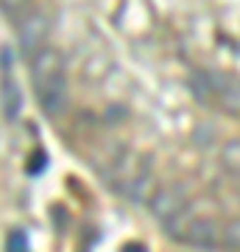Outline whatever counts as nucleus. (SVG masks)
<instances>
[{"mask_svg": "<svg viewBox=\"0 0 240 252\" xmlns=\"http://www.w3.org/2000/svg\"><path fill=\"white\" fill-rule=\"evenodd\" d=\"M31 84H34L36 98L48 115H64V109L70 104V93H67V76H64V62L59 51L39 48L31 56Z\"/></svg>", "mask_w": 240, "mask_h": 252, "instance_id": "1", "label": "nucleus"}, {"mask_svg": "<svg viewBox=\"0 0 240 252\" xmlns=\"http://www.w3.org/2000/svg\"><path fill=\"white\" fill-rule=\"evenodd\" d=\"M190 84L198 101H213L223 112L240 115V79L226 76L221 70H198L193 73Z\"/></svg>", "mask_w": 240, "mask_h": 252, "instance_id": "2", "label": "nucleus"}, {"mask_svg": "<svg viewBox=\"0 0 240 252\" xmlns=\"http://www.w3.org/2000/svg\"><path fill=\"white\" fill-rule=\"evenodd\" d=\"M148 207H151L154 219H160L162 224H165L170 216H176L179 210L187 207V196H185V190H182V185H168V188H160L148 199Z\"/></svg>", "mask_w": 240, "mask_h": 252, "instance_id": "3", "label": "nucleus"}, {"mask_svg": "<svg viewBox=\"0 0 240 252\" xmlns=\"http://www.w3.org/2000/svg\"><path fill=\"white\" fill-rule=\"evenodd\" d=\"M218 241H221L218 224H215L213 219H204V216L190 219L185 235H182V244H190V247H215Z\"/></svg>", "mask_w": 240, "mask_h": 252, "instance_id": "4", "label": "nucleus"}, {"mask_svg": "<svg viewBox=\"0 0 240 252\" xmlns=\"http://www.w3.org/2000/svg\"><path fill=\"white\" fill-rule=\"evenodd\" d=\"M45 36H48V20L42 14H28V17L20 20V45L28 54H36L42 48Z\"/></svg>", "mask_w": 240, "mask_h": 252, "instance_id": "5", "label": "nucleus"}, {"mask_svg": "<svg viewBox=\"0 0 240 252\" xmlns=\"http://www.w3.org/2000/svg\"><path fill=\"white\" fill-rule=\"evenodd\" d=\"M17 112H20V90L9 81V76H6L3 79V115L11 121V118H17Z\"/></svg>", "mask_w": 240, "mask_h": 252, "instance_id": "6", "label": "nucleus"}, {"mask_svg": "<svg viewBox=\"0 0 240 252\" xmlns=\"http://www.w3.org/2000/svg\"><path fill=\"white\" fill-rule=\"evenodd\" d=\"M221 162L232 174H240V140H232L221 149Z\"/></svg>", "mask_w": 240, "mask_h": 252, "instance_id": "7", "label": "nucleus"}, {"mask_svg": "<svg viewBox=\"0 0 240 252\" xmlns=\"http://www.w3.org/2000/svg\"><path fill=\"white\" fill-rule=\"evenodd\" d=\"M221 244H226V247H235V250H240V219H235V221H229V224L223 227V233H221Z\"/></svg>", "mask_w": 240, "mask_h": 252, "instance_id": "8", "label": "nucleus"}, {"mask_svg": "<svg viewBox=\"0 0 240 252\" xmlns=\"http://www.w3.org/2000/svg\"><path fill=\"white\" fill-rule=\"evenodd\" d=\"M28 3H31V0H3V11H6L9 17H20V14L28 9Z\"/></svg>", "mask_w": 240, "mask_h": 252, "instance_id": "9", "label": "nucleus"}, {"mask_svg": "<svg viewBox=\"0 0 240 252\" xmlns=\"http://www.w3.org/2000/svg\"><path fill=\"white\" fill-rule=\"evenodd\" d=\"M28 241H26V235L20 233V230H14V233L9 235V250H26Z\"/></svg>", "mask_w": 240, "mask_h": 252, "instance_id": "10", "label": "nucleus"}, {"mask_svg": "<svg viewBox=\"0 0 240 252\" xmlns=\"http://www.w3.org/2000/svg\"><path fill=\"white\" fill-rule=\"evenodd\" d=\"M45 168V154L39 152L36 154V162H31V165H28V174H39Z\"/></svg>", "mask_w": 240, "mask_h": 252, "instance_id": "11", "label": "nucleus"}, {"mask_svg": "<svg viewBox=\"0 0 240 252\" xmlns=\"http://www.w3.org/2000/svg\"><path fill=\"white\" fill-rule=\"evenodd\" d=\"M9 64H11V51L9 48H3V70L9 73Z\"/></svg>", "mask_w": 240, "mask_h": 252, "instance_id": "12", "label": "nucleus"}, {"mask_svg": "<svg viewBox=\"0 0 240 252\" xmlns=\"http://www.w3.org/2000/svg\"><path fill=\"white\" fill-rule=\"evenodd\" d=\"M238 190H240V182H238Z\"/></svg>", "mask_w": 240, "mask_h": 252, "instance_id": "13", "label": "nucleus"}]
</instances>
